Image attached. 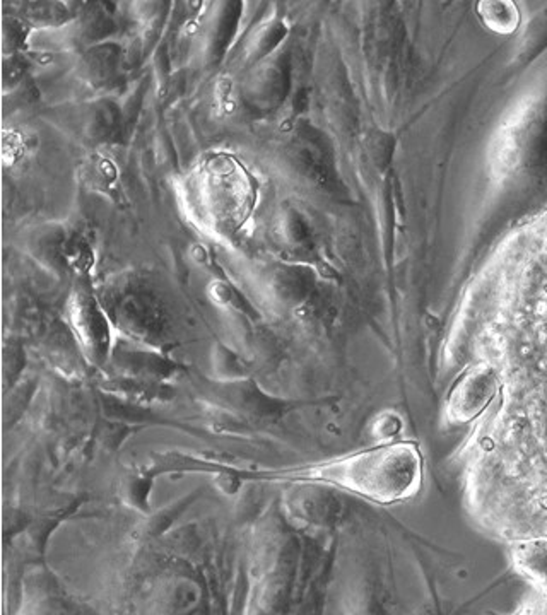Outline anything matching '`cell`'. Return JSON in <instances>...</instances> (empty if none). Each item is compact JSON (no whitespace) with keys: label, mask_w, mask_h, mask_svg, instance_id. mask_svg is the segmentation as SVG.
<instances>
[{"label":"cell","mask_w":547,"mask_h":615,"mask_svg":"<svg viewBox=\"0 0 547 615\" xmlns=\"http://www.w3.org/2000/svg\"><path fill=\"white\" fill-rule=\"evenodd\" d=\"M24 15L29 22L38 26H58L70 19V12L62 3H26L22 5Z\"/></svg>","instance_id":"obj_5"},{"label":"cell","mask_w":547,"mask_h":615,"mask_svg":"<svg viewBox=\"0 0 547 615\" xmlns=\"http://www.w3.org/2000/svg\"><path fill=\"white\" fill-rule=\"evenodd\" d=\"M512 615H547V593L536 592L530 595Z\"/></svg>","instance_id":"obj_7"},{"label":"cell","mask_w":547,"mask_h":615,"mask_svg":"<svg viewBox=\"0 0 547 615\" xmlns=\"http://www.w3.org/2000/svg\"><path fill=\"white\" fill-rule=\"evenodd\" d=\"M515 569L536 586V592L547 593V538H524L512 544Z\"/></svg>","instance_id":"obj_4"},{"label":"cell","mask_w":547,"mask_h":615,"mask_svg":"<svg viewBox=\"0 0 547 615\" xmlns=\"http://www.w3.org/2000/svg\"><path fill=\"white\" fill-rule=\"evenodd\" d=\"M496 376L488 366L476 367L457 383L450 395L446 415L453 424H467L482 412L496 391Z\"/></svg>","instance_id":"obj_2"},{"label":"cell","mask_w":547,"mask_h":615,"mask_svg":"<svg viewBox=\"0 0 547 615\" xmlns=\"http://www.w3.org/2000/svg\"><path fill=\"white\" fill-rule=\"evenodd\" d=\"M84 179L93 188L99 191H108L113 190L115 183H117V171L108 159L94 157L91 162H87V167L84 171Z\"/></svg>","instance_id":"obj_6"},{"label":"cell","mask_w":547,"mask_h":615,"mask_svg":"<svg viewBox=\"0 0 547 615\" xmlns=\"http://www.w3.org/2000/svg\"><path fill=\"white\" fill-rule=\"evenodd\" d=\"M229 477L260 480L320 482L378 504H393L416 496L422 484V455L414 441H398L356 451L330 461L274 472H241L222 466Z\"/></svg>","instance_id":"obj_1"},{"label":"cell","mask_w":547,"mask_h":615,"mask_svg":"<svg viewBox=\"0 0 547 615\" xmlns=\"http://www.w3.org/2000/svg\"><path fill=\"white\" fill-rule=\"evenodd\" d=\"M74 325L79 337L91 354V357H101L108 345V330L103 314L99 313L94 299L87 294H77L74 298Z\"/></svg>","instance_id":"obj_3"}]
</instances>
